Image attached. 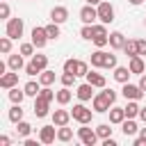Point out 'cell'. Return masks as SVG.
Returning a JSON list of instances; mask_svg holds the SVG:
<instances>
[{"label": "cell", "instance_id": "obj_1", "mask_svg": "<svg viewBox=\"0 0 146 146\" xmlns=\"http://www.w3.org/2000/svg\"><path fill=\"white\" fill-rule=\"evenodd\" d=\"M114 103L107 98V94L105 91H98L94 98H91V110L94 112H98V114H105V112H110V107H112Z\"/></svg>", "mask_w": 146, "mask_h": 146}, {"label": "cell", "instance_id": "obj_2", "mask_svg": "<svg viewBox=\"0 0 146 146\" xmlns=\"http://www.w3.org/2000/svg\"><path fill=\"white\" fill-rule=\"evenodd\" d=\"M71 116L78 121V123H91V116H94V112L80 100L78 105H73V110H71Z\"/></svg>", "mask_w": 146, "mask_h": 146}, {"label": "cell", "instance_id": "obj_3", "mask_svg": "<svg viewBox=\"0 0 146 146\" xmlns=\"http://www.w3.org/2000/svg\"><path fill=\"white\" fill-rule=\"evenodd\" d=\"M23 18H7V25H5V34L11 36V39H21L23 36Z\"/></svg>", "mask_w": 146, "mask_h": 146}, {"label": "cell", "instance_id": "obj_4", "mask_svg": "<svg viewBox=\"0 0 146 146\" xmlns=\"http://www.w3.org/2000/svg\"><path fill=\"white\" fill-rule=\"evenodd\" d=\"M96 9H98V21L100 23H105V25H110L112 21H114V7L110 5V2H98L96 5Z\"/></svg>", "mask_w": 146, "mask_h": 146}, {"label": "cell", "instance_id": "obj_5", "mask_svg": "<svg viewBox=\"0 0 146 146\" xmlns=\"http://www.w3.org/2000/svg\"><path fill=\"white\" fill-rule=\"evenodd\" d=\"M78 139L84 144V146H94L98 141V132L87 128V123H82V128H78Z\"/></svg>", "mask_w": 146, "mask_h": 146}, {"label": "cell", "instance_id": "obj_6", "mask_svg": "<svg viewBox=\"0 0 146 146\" xmlns=\"http://www.w3.org/2000/svg\"><path fill=\"white\" fill-rule=\"evenodd\" d=\"M121 94H123V98H125V100H139L146 91H144L139 84H130V82H125V84H123V89H121Z\"/></svg>", "mask_w": 146, "mask_h": 146}, {"label": "cell", "instance_id": "obj_7", "mask_svg": "<svg viewBox=\"0 0 146 146\" xmlns=\"http://www.w3.org/2000/svg\"><path fill=\"white\" fill-rule=\"evenodd\" d=\"M94 84L91 82H82V84H78V89H75V96H78V100H82V103H87V100H91L96 94H94Z\"/></svg>", "mask_w": 146, "mask_h": 146}, {"label": "cell", "instance_id": "obj_8", "mask_svg": "<svg viewBox=\"0 0 146 146\" xmlns=\"http://www.w3.org/2000/svg\"><path fill=\"white\" fill-rule=\"evenodd\" d=\"M96 18H98V9H96L94 5H84V7L80 9V21H82L84 25H94Z\"/></svg>", "mask_w": 146, "mask_h": 146}, {"label": "cell", "instance_id": "obj_9", "mask_svg": "<svg viewBox=\"0 0 146 146\" xmlns=\"http://www.w3.org/2000/svg\"><path fill=\"white\" fill-rule=\"evenodd\" d=\"M48 41H50V39H48V32H46V27H39V25H36V27L32 30V43H34L36 48H43Z\"/></svg>", "mask_w": 146, "mask_h": 146}, {"label": "cell", "instance_id": "obj_10", "mask_svg": "<svg viewBox=\"0 0 146 146\" xmlns=\"http://www.w3.org/2000/svg\"><path fill=\"white\" fill-rule=\"evenodd\" d=\"M55 139H57L55 123H52V125H43V128L39 130V141H41V144H52Z\"/></svg>", "mask_w": 146, "mask_h": 146}, {"label": "cell", "instance_id": "obj_11", "mask_svg": "<svg viewBox=\"0 0 146 146\" xmlns=\"http://www.w3.org/2000/svg\"><path fill=\"white\" fill-rule=\"evenodd\" d=\"M48 105H50V100H46L43 96H36L34 98V116H39V119L48 116Z\"/></svg>", "mask_w": 146, "mask_h": 146}, {"label": "cell", "instance_id": "obj_12", "mask_svg": "<svg viewBox=\"0 0 146 146\" xmlns=\"http://www.w3.org/2000/svg\"><path fill=\"white\" fill-rule=\"evenodd\" d=\"M50 21H52V23H59V25L66 23V21H68V9H66V7H52V9H50Z\"/></svg>", "mask_w": 146, "mask_h": 146}, {"label": "cell", "instance_id": "obj_13", "mask_svg": "<svg viewBox=\"0 0 146 146\" xmlns=\"http://www.w3.org/2000/svg\"><path fill=\"white\" fill-rule=\"evenodd\" d=\"M18 84V71H11V73H2V78H0V87L2 89H11V87H16Z\"/></svg>", "mask_w": 146, "mask_h": 146}, {"label": "cell", "instance_id": "obj_14", "mask_svg": "<svg viewBox=\"0 0 146 146\" xmlns=\"http://www.w3.org/2000/svg\"><path fill=\"white\" fill-rule=\"evenodd\" d=\"M73 116H71V112H66V110H55L52 112V123L59 128V125H68V121H71Z\"/></svg>", "mask_w": 146, "mask_h": 146}, {"label": "cell", "instance_id": "obj_15", "mask_svg": "<svg viewBox=\"0 0 146 146\" xmlns=\"http://www.w3.org/2000/svg\"><path fill=\"white\" fill-rule=\"evenodd\" d=\"M125 36H123V32H110V46L114 48V50H123V46H125Z\"/></svg>", "mask_w": 146, "mask_h": 146}, {"label": "cell", "instance_id": "obj_16", "mask_svg": "<svg viewBox=\"0 0 146 146\" xmlns=\"http://www.w3.org/2000/svg\"><path fill=\"white\" fill-rule=\"evenodd\" d=\"M7 68L9 71H21V68H25V62H23V55H9L7 57Z\"/></svg>", "mask_w": 146, "mask_h": 146}, {"label": "cell", "instance_id": "obj_17", "mask_svg": "<svg viewBox=\"0 0 146 146\" xmlns=\"http://www.w3.org/2000/svg\"><path fill=\"white\" fill-rule=\"evenodd\" d=\"M125 121V110L123 107H110V123H123Z\"/></svg>", "mask_w": 146, "mask_h": 146}, {"label": "cell", "instance_id": "obj_18", "mask_svg": "<svg viewBox=\"0 0 146 146\" xmlns=\"http://www.w3.org/2000/svg\"><path fill=\"white\" fill-rule=\"evenodd\" d=\"M105 59H107V52H103L100 48L96 52H91V66L94 68H103L105 66Z\"/></svg>", "mask_w": 146, "mask_h": 146}, {"label": "cell", "instance_id": "obj_19", "mask_svg": "<svg viewBox=\"0 0 146 146\" xmlns=\"http://www.w3.org/2000/svg\"><path fill=\"white\" fill-rule=\"evenodd\" d=\"M128 68H130L132 73L141 75V73H144V59H141V55H135V57H130V64H128Z\"/></svg>", "mask_w": 146, "mask_h": 146}, {"label": "cell", "instance_id": "obj_20", "mask_svg": "<svg viewBox=\"0 0 146 146\" xmlns=\"http://www.w3.org/2000/svg\"><path fill=\"white\" fill-rule=\"evenodd\" d=\"M130 73H132V71H130L128 66H116V68H114V80L121 82V84H125L128 78H130Z\"/></svg>", "mask_w": 146, "mask_h": 146}, {"label": "cell", "instance_id": "obj_21", "mask_svg": "<svg viewBox=\"0 0 146 146\" xmlns=\"http://www.w3.org/2000/svg\"><path fill=\"white\" fill-rule=\"evenodd\" d=\"M84 78H87V82H91V84H94V87H98V89H103V87H105V75L96 73V71H89Z\"/></svg>", "mask_w": 146, "mask_h": 146}, {"label": "cell", "instance_id": "obj_22", "mask_svg": "<svg viewBox=\"0 0 146 146\" xmlns=\"http://www.w3.org/2000/svg\"><path fill=\"white\" fill-rule=\"evenodd\" d=\"M121 130H123V135H125V137H132V135H137V132H139V128H137L135 119H125V121L121 123Z\"/></svg>", "mask_w": 146, "mask_h": 146}, {"label": "cell", "instance_id": "obj_23", "mask_svg": "<svg viewBox=\"0 0 146 146\" xmlns=\"http://www.w3.org/2000/svg\"><path fill=\"white\" fill-rule=\"evenodd\" d=\"M25 96H30V98H36L39 96V91H41V82H34V80H30V82H25Z\"/></svg>", "mask_w": 146, "mask_h": 146}, {"label": "cell", "instance_id": "obj_24", "mask_svg": "<svg viewBox=\"0 0 146 146\" xmlns=\"http://www.w3.org/2000/svg\"><path fill=\"white\" fill-rule=\"evenodd\" d=\"M123 52H125L128 57L139 55V43H137V39H128V41H125V46H123Z\"/></svg>", "mask_w": 146, "mask_h": 146}, {"label": "cell", "instance_id": "obj_25", "mask_svg": "<svg viewBox=\"0 0 146 146\" xmlns=\"http://www.w3.org/2000/svg\"><path fill=\"white\" fill-rule=\"evenodd\" d=\"M71 98H73V94H71V89H68V87H62V89L57 91V96H55V100H57L59 105H66V103H71Z\"/></svg>", "mask_w": 146, "mask_h": 146}, {"label": "cell", "instance_id": "obj_26", "mask_svg": "<svg viewBox=\"0 0 146 146\" xmlns=\"http://www.w3.org/2000/svg\"><path fill=\"white\" fill-rule=\"evenodd\" d=\"M39 82H41V87H50V84L55 82V73L48 71V68H43V71L39 73Z\"/></svg>", "mask_w": 146, "mask_h": 146}, {"label": "cell", "instance_id": "obj_27", "mask_svg": "<svg viewBox=\"0 0 146 146\" xmlns=\"http://www.w3.org/2000/svg\"><path fill=\"white\" fill-rule=\"evenodd\" d=\"M125 110V119H135V116H139V105H137V100H128V105L123 107Z\"/></svg>", "mask_w": 146, "mask_h": 146}, {"label": "cell", "instance_id": "obj_28", "mask_svg": "<svg viewBox=\"0 0 146 146\" xmlns=\"http://www.w3.org/2000/svg\"><path fill=\"white\" fill-rule=\"evenodd\" d=\"M9 121L11 123H18V121H23V110H21V103H14V107L9 110Z\"/></svg>", "mask_w": 146, "mask_h": 146}, {"label": "cell", "instance_id": "obj_29", "mask_svg": "<svg viewBox=\"0 0 146 146\" xmlns=\"http://www.w3.org/2000/svg\"><path fill=\"white\" fill-rule=\"evenodd\" d=\"M23 98H25V89H18V87L9 89V100L11 103H23Z\"/></svg>", "mask_w": 146, "mask_h": 146}, {"label": "cell", "instance_id": "obj_30", "mask_svg": "<svg viewBox=\"0 0 146 146\" xmlns=\"http://www.w3.org/2000/svg\"><path fill=\"white\" fill-rule=\"evenodd\" d=\"M57 139H59V141H64V144H66V141H71V139H73V130H71V128H66V125H59V130H57Z\"/></svg>", "mask_w": 146, "mask_h": 146}, {"label": "cell", "instance_id": "obj_31", "mask_svg": "<svg viewBox=\"0 0 146 146\" xmlns=\"http://www.w3.org/2000/svg\"><path fill=\"white\" fill-rule=\"evenodd\" d=\"M32 64H34L39 71L48 68V55H32Z\"/></svg>", "mask_w": 146, "mask_h": 146}, {"label": "cell", "instance_id": "obj_32", "mask_svg": "<svg viewBox=\"0 0 146 146\" xmlns=\"http://www.w3.org/2000/svg\"><path fill=\"white\" fill-rule=\"evenodd\" d=\"M16 132H18V137H27V135L32 132V125H30L27 121H18V123H16Z\"/></svg>", "mask_w": 146, "mask_h": 146}, {"label": "cell", "instance_id": "obj_33", "mask_svg": "<svg viewBox=\"0 0 146 146\" xmlns=\"http://www.w3.org/2000/svg\"><path fill=\"white\" fill-rule=\"evenodd\" d=\"M75 78H78L75 73H66V71H64L62 78H59V82H62V87H73V84H75Z\"/></svg>", "mask_w": 146, "mask_h": 146}, {"label": "cell", "instance_id": "obj_34", "mask_svg": "<svg viewBox=\"0 0 146 146\" xmlns=\"http://www.w3.org/2000/svg\"><path fill=\"white\" fill-rule=\"evenodd\" d=\"M96 132H98V137H100V139L112 137V128H110V123H100V125L96 128Z\"/></svg>", "mask_w": 146, "mask_h": 146}, {"label": "cell", "instance_id": "obj_35", "mask_svg": "<svg viewBox=\"0 0 146 146\" xmlns=\"http://www.w3.org/2000/svg\"><path fill=\"white\" fill-rule=\"evenodd\" d=\"M46 32H48V39H59V23L46 25Z\"/></svg>", "mask_w": 146, "mask_h": 146}, {"label": "cell", "instance_id": "obj_36", "mask_svg": "<svg viewBox=\"0 0 146 146\" xmlns=\"http://www.w3.org/2000/svg\"><path fill=\"white\" fill-rule=\"evenodd\" d=\"M0 52H5V55L11 52V36H2L0 39Z\"/></svg>", "mask_w": 146, "mask_h": 146}, {"label": "cell", "instance_id": "obj_37", "mask_svg": "<svg viewBox=\"0 0 146 146\" xmlns=\"http://www.w3.org/2000/svg\"><path fill=\"white\" fill-rule=\"evenodd\" d=\"M80 36L87 39V41H94V25H84V27L80 30Z\"/></svg>", "mask_w": 146, "mask_h": 146}, {"label": "cell", "instance_id": "obj_38", "mask_svg": "<svg viewBox=\"0 0 146 146\" xmlns=\"http://www.w3.org/2000/svg\"><path fill=\"white\" fill-rule=\"evenodd\" d=\"M64 71H66V73H75V71H78V59L68 57V59L64 62Z\"/></svg>", "mask_w": 146, "mask_h": 146}, {"label": "cell", "instance_id": "obj_39", "mask_svg": "<svg viewBox=\"0 0 146 146\" xmlns=\"http://www.w3.org/2000/svg\"><path fill=\"white\" fill-rule=\"evenodd\" d=\"M94 36H107V27H105V23H100V25L94 23Z\"/></svg>", "mask_w": 146, "mask_h": 146}, {"label": "cell", "instance_id": "obj_40", "mask_svg": "<svg viewBox=\"0 0 146 146\" xmlns=\"http://www.w3.org/2000/svg\"><path fill=\"white\" fill-rule=\"evenodd\" d=\"M34 43L30 41V43H21V55H34Z\"/></svg>", "mask_w": 146, "mask_h": 146}, {"label": "cell", "instance_id": "obj_41", "mask_svg": "<svg viewBox=\"0 0 146 146\" xmlns=\"http://www.w3.org/2000/svg\"><path fill=\"white\" fill-rule=\"evenodd\" d=\"M103 68H116V55H112V52H107V59H105V66Z\"/></svg>", "mask_w": 146, "mask_h": 146}, {"label": "cell", "instance_id": "obj_42", "mask_svg": "<svg viewBox=\"0 0 146 146\" xmlns=\"http://www.w3.org/2000/svg\"><path fill=\"white\" fill-rule=\"evenodd\" d=\"M87 73H89V66H87V62L78 59V71H75V75L80 78V75H87Z\"/></svg>", "mask_w": 146, "mask_h": 146}, {"label": "cell", "instance_id": "obj_43", "mask_svg": "<svg viewBox=\"0 0 146 146\" xmlns=\"http://www.w3.org/2000/svg\"><path fill=\"white\" fill-rule=\"evenodd\" d=\"M39 96H43L46 100H55V96H57V94H55V91H52L50 87H43V89L39 91Z\"/></svg>", "mask_w": 146, "mask_h": 146}, {"label": "cell", "instance_id": "obj_44", "mask_svg": "<svg viewBox=\"0 0 146 146\" xmlns=\"http://www.w3.org/2000/svg\"><path fill=\"white\" fill-rule=\"evenodd\" d=\"M135 146H146V128H139V137L132 141Z\"/></svg>", "mask_w": 146, "mask_h": 146}, {"label": "cell", "instance_id": "obj_45", "mask_svg": "<svg viewBox=\"0 0 146 146\" xmlns=\"http://www.w3.org/2000/svg\"><path fill=\"white\" fill-rule=\"evenodd\" d=\"M25 73H27V75H39L41 71H39V68H36V66L30 62V64H25Z\"/></svg>", "mask_w": 146, "mask_h": 146}, {"label": "cell", "instance_id": "obj_46", "mask_svg": "<svg viewBox=\"0 0 146 146\" xmlns=\"http://www.w3.org/2000/svg\"><path fill=\"white\" fill-rule=\"evenodd\" d=\"M0 18H9V5L7 2L0 5Z\"/></svg>", "mask_w": 146, "mask_h": 146}, {"label": "cell", "instance_id": "obj_47", "mask_svg": "<svg viewBox=\"0 0 146 146\" xmlns=\"http://www.w3.org/2000/svg\"><path fill=\"white\" fill-rule=\"evenodd\" d=\"M137 43H139V55L146 57V39H137Z\"/></svg>", "mask_w": 146, "mask_h": 146}, {"label": "cell", "instance_id": "obj_48", "mask_svg": "<svg viewBox=\"0 0 146 146\" xmlns=\"http://www.w3.org/2000/svg\"><path fill=\"white\" fill-rule=\"evenodd\" d=\"M9 144H11V139H9L7 135H2V137H0V146H9Z\"/></svg>", "mask_w": 146, "mask_h": 146}, {"label": "cell", "instance_id": "obj_49", "mask_svg": "<svg viewBox=\"0 0 146 146\" xmlns=\"http://www.w3.org/2000/svg\"><path fill=\"white\" fill-rule=\"evenodd\" d=\"M103 146H116V141L112 137H107V139H103Z\"/></svg>", "mask_w": 146, "mask_h": 146}, {"label": "cell", "instance_id": "obj_50", "mask_svg": "<svg viewBox=\"0 0 146 146\" xmlns=\"http://www.w3.org/2000/svg\"><path fill=\"white\" fill-rule=\"evenodd\" d=\"M139 87L146 91V73H141V78H139Z\"/></svg>", "mask_w": 146, "mask_h": 146}, {"label": "cell", "instance_id": "obj_51", "mask_svg": "<svg viewBox=\"0 0 146 146\" xmlns=\"http://www.w3.org/2000/svg\"><path fill=\"white\" fill-rule=\"evenodd\" d=\"M139 119L146 123V107H141V110H139Z\"/></svg>", "mask_w": 146, "mask_h": 146}, {"label": "cell", "instance_id": "obj_52", "mask_svg": "<svg viewBox=\"0 0 146 146\" xmlns=\"http://www.w3.org/2000/svg\"><path fill=\"white\" fill-rule=\"evenodd\" d=\"M98 2H103V0H87V5H98Z\"/></svg>", "mask_w": 146, "mask_h": 146}, {"label": "cell", "instance_id": "obj_53", "mask_svg": "<svg viewBox=\"0 0 146 146\" xmlns=\"http://www.w3.org/2000/svg\"><path fill=\"white\" fill-rule=\"evenodd\" d=\"M144 0H130V5H141Z\"/></svg>", "mask_w": 146, "mask_h": 146}, {"label": "cell", "instance_id": "obj_54", "mask_svg": "<svg viewBox=\"0 0 146 146\" xmlns=\"http://www.w3.org/2000/svg\"><path fill=\"white\" fill-rule=\"evenodd\" d=\"M144 25H146V18H144Z\"/></svg>", "mask_w": 146, "mask_h": 146}]
</instances>
